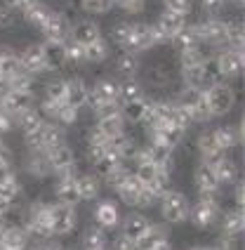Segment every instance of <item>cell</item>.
Masks as SVG:
<instances>
[{"label":"cell","mask_w":245,"mask_h":250,"mask_svg":"<svg viewBox=\"0 0 245 250\" xmlns=\"http://www.w3.org/2000/svg\"><path fill=\"white\" fill-rule=\"evenodd\" d=\"M156 208H158L161 222H163L165 227H179V224L189 222L191 198L184 194V191H179V189L172 187L170 191H165V194L158 198Z\"/></svg>","instance_id":"1"},{"label":"cell","mask_w":245,"mask_h":250,"mask_svg":"<svg viewBox=\"0 0 245 250\" xmlns=\"http://www.w3.org/2000/svg\"><path fill=\"white\" fill-rule=\"evenodd\" d=\"M222 210H224L222 208V194H217V196L198 194V198L191 203L189 222L198 231H212V229H217Z\"/></svg>","instance_id":"2"},{"label":"cell","mask_w":245,"mask_h":250,"mask_svg":"<svg viewBox=\"0 0 245 250\" xmlns=\"http://www.w3.org/2000/svg\"><path fill=\"white\" fill-rule=\"evenodd\" d=\"M205 97L210 104V113L212 118H226L231 116V111L236 109V102H238V90L233 83H219L212 85L205 90Z\"/></svg>","instance_id":"3"},{"label":"cell","mask_w":245,"mask_h":250,"mask_svg":"<svg viewBox=\"0 0 245 250\" xmlns=\"http://www.w3.org/2000/svg\"><path fill=\"white\" fill-rule=\"evenodd\" d=\"M50 224H52V236L55 238L71 236L78 229V208L57 203L50 198Z\"/></svg>","instance_id":"4"},{"label":"cell","mask_w":245,"mask_h":250,"mask_svg":"<svg viewBox=\"0 0 245 250\" xmlns=\"http://www.w3.org/2000/svg\"><path fill=\"white\" fill-rule=\"evenodd\" d=\"M201 42L210 45L212 50H222L229 42V21L219 19V17H203L201 21H196Z\"/></svg>","instance_id":"5"},{"label":"cell","mask_w":245,"mask_h":250,"mask_svg":"<svg viewBox=\"0 0 245 250\" xmlns=\"http://www.w3.org/2000/svg\"><path fill=\"white\" fill-rule=\"evenodd\" d=\"M122 220V212H121V203L116 198H99L95 201L92 206V224L102 227L104 231H118Z\"/></svg>","instance_id":"6"},{"label":"cell","mask_w":245,"mask_h":250,"mask_svg":"<svg viewBox=\"0 0 245 250\" xmlns=\"http://www.w3.org/2000/svg\"><path fill=\"white\" fill-rule=\"evenodd\" d=\"M215 62H217L219 76H222L224 83H236L243 76V66H245L243 50L222 47V50H217V55H215Z\"/></svg>","instance_id":"7"},{"label":"cell","mask_w":245,"mask_h":250,"mask_svg":"<svg viewBox=\"0 0 245 250\" xmlns=\"http://www.w3.org/2000/svg\"><path fill=\"white\" fill-rule=\"evenodd\" d=\"M153 224L146 212H139V210H130V212H125L121 220V227H118V234H122L125 238H130L132 243H137L139 238L144 236L146 231H149V227Z\"/></svg>","instance_id":"8"},{"label":"cell","mask_w":245,"mask_h":250,"mask_svg":"<svg viewBox=\"0 0 245 250\" xmlns=\"http://www.w3.org/2000/svg\"><path fill=\"white\" fill-rule=\"evenodd\" d=\"M45 153H47V161H50V167H52V177L59 175V172L78 167V156H76V149H73L71 142L57 144L52 149H47Z\"/></svg>","instance_id":"9"},{"label":"cell","mask_w":245,"mask_h":250,"mask_svg":"<svg viewBox=\"0 0 245 250\" xmlns=\"http://www.w3.org/2000/svg\"><path fill=\"white\" fill-rule=\"evenodd\" d=\"M24 175H26L31 182L41 184L45 180H52V167H50V161H47V153L45 151H26L24 156Z\"/></svg>","instance_id":"10"},{"label":"cell","mask_w":245,"mask_h":250,"mask_svg":"<svg viewBox=\"0 0 245 250\" xmlns=\"http://www.w3.org/2000/svg\"><path fill=\"white\" fill-rule=\"evenodd\" d=\"M172 64L170 62H153L151 66H146V69H142V73H139V81H142V85L146 87H153V90H163V87H167V85H172Z\"/></svg>","instance_id":"11"},{"label":"cell","mask_w":245,"mask_h":250,"mask_svg":"<svg viewBox=\"0 0 245 250\" xmlns=\"http://www.w3.org/2000/svg\"><path fill=\"white\" fill-rule=\"evenodd\" d=\"M68 38L73 42H78V45H82V47H87V45L97 42L99 38H104V28H102V24L97 19H76L71 24Z\"/></svg>","instance_id":"12"},{"label":"cell","mask_w":245,"mask_h":250,"mask_svg":"<svg viewBox=\"0 0 245 250\" xmlns=\"http://www.w3.org/2000/svg\"><path fill=\"white\" fill-rule=\"evenodd\" d=\"M189 24V19L184 17V14H177V12H167V10H163V12L156 17V21H153V28H156V33L161 36V41H163V45H167V42L172 41L175 36H177L182 28Z\"/></svg>","instance_id":"13"},{"label":"cell","mask_w":245,"mask_h":250,"mask_svg":"<svg viewBox=\"0 0 245 250\" xmlns=\"http://www.w3.org/2000/svg\"><path fill=\"white\" fill-rule=\"evenodd\" d=\"M17 55H19V64H21V69L31 73V76H42V73H47L45 71V59H42V45L41 42H28L24 45L21 50H17Z\"/></svg>","instance_id":"14"},{"label":"cell","mask_w":245,"mask_h":250,"mask_svg":"<svg viewBox=\"0 0 245 250\" xmlns=\"http://www.w3.org/2000/svg\"><path fill=\"white\" fill-rule=\"evenodd\" d=\"M41 33L45 36V41H50V42H66L68 33H71V21L59 10H52L50 17L45 19Z\"/></svg>","instance_id":"15"},{"label":"cell","mask_w":245,"mask_h":250,"mask_svg":"<svg viewBox=\"0 0 245 250\" xmlns=\"http://www.w3.org/2000/svg\"><path fill=\"white\" fill-rule=\"evenodd\" d=\"M113 194H116V201L121 203V206H127V208L132 210L137 203V198H139V194L144 191V187L139 184V180H137L132 172H127L122 180H118L113 187Z\"/></svg>","instance_id":"16"},{"label":"cell","mask_w":245,"mask_h":250,"mask_svg":"<svg viewBox=\"0 0 245 250\" xmlns=\"http://www.w3.org/2000/svg\"><path fill=\"white\" fill-rule=\"evenodd\" d=\"M0 201L7 206H19V201H24V182L14 170L0 172Z\"/></svg>","instance_id":"17"},{"label":"cell","mask_w":245,"mask_h":250,"mask_svg":"<svg viewBox=\"0 0 245 250\" xmlns=\"http://www.w3.org/2000/svg\"><path fill=\"white\" fill-rule=\"evenodd\" d=\"M193 184H196L198 194H205V196H217L224 191L217 180V175H215V170L210 166H205V163H201V161H198V166L193 167Z\"/></svg>","instance_id":"18"},{"label":"cell","mask_w":245,"mask_h":250,"mask_svg":"<svg viewBox=\"0 0 245 250\" xmlns=\"http://www.w3.org/2000/svg\"><path fill=\"white\" fill-rule=\"evenodd\" d=\"M76 189H78V196H81V203H95V201L102 198L104 182L92 172H78L76 175Z\"/></svg>","instance_id":"19"},{"label":"cell","mask_w":245,"mask_h":250,"mask_svg":"<svg viewBox=\"0 0 245 250\" xmlns=\"http://www.w3.org/2000/svg\"><path fill=\"white\" fill-rule=\"evenodd\" d=\"M243 227H245L243 208H224L222 210V217H219V224H217L222 236L241 238L243 236Z\"/></svg>","instance_id":"20"},{"label":"cell","mask_w":245,"mask_h":250,"mask_svg":"<svg viewBox=\"0 0 245 250\" xmlns=\"http://www.w3.org/2000/svg\"><path fill=\"white\" fill-rule=\"evenodd\" d=\"M90 99V83L82 76H68L66 78V104L73 109H85Z\"/></svg>","instance_id":"21"},{"label":"cell","mask_w":245,"mask_h":250,"mask_svg":"<svg viewBox=\"0 0 245 250\" xmlns=\"http://www.w3.org/2000/svg\"><path fill=\"white\" fill-rule=\"evenodd\" d=\"M38 104V95L33 90H7L5 95V102H2V109L7 113H19L24 109H31Z\"/></svg>","instance_id":"22"},{"label":"cell","mask_w":245,"mask_h":250,"mask_svg":"<svg viewBox=\"0 0 245 250\" xmlns=\"http://www.w3.org/2000/svg\"><path fill=\"white\" fill-rule=\"evenodd\" d=\"M42 59H45V71L57 73V71L66 69V52H64V42H50L42 41Z\"/></svg>","instance_id":"23"},{"label":"cell","mask_w":245,"mask_h":250,"mask_svg":"<svg viewBox=\"0 0 245 250\" xmlns=\"http://www.w3.org/2000/svg\"><path fill=\"white\" fill-rule=\"evenodd\" d=\"M149 102L151 99L144 95V97H137V99H130V102H122L118 106L121 111L122 121L127 125H142V121L146 118V111H149Z\"/></svg>","instance_id":"24"},{"label":"cell","mask_w":245,"mask_h":250,"mask_svg":"<svg viewBox=\"0 0 245 250\" xmlns=\"http://www.w3.org/2000/svg\"><path fill=\"white\" fill-rule=\"evenodd\" d=\"M212 170H215V175H217L222 189H224V187H231L236 180H241V161L233 158V153H226L219 163L212 166Z\"/></svg>","instance_id":"25"},{"label":"cell","mask_w":245,"mask_h":250,"mask_svg":"<svg viewBox=\"0 0 245 250\" xmlns=\"http://www.w3.org/2000/svg\"><path fill=\"white\" fill-rule=\"evenodd\" d=\"M21 64H19V55L10 45H0V83H10L17 73H21Z\"/></svg>","instance_id":"26"},{"label":"cell","mask_w":245,"mask_h":250,"mask_svg":"<svg viewBox=\"0 0 245 250\" xmlns=\"http://www.w3.org/2000/svg\"><path fill=\"white\" fill-rule=\"evenodd\" d=\"M92 123H95V127L106 139L121 137V135H125V132H127V123L122 121L121 111H113V113H106V116H99V118H95Z\"/></svg>","instance_id":"27"},{"label":"cell","mask_w":245,"mask_h":250,"mask_svg":"<svg viewBox=\"0 0 245 250\" xmlns=\"http://www.w3.org/2000/svg\"><path fill=\"white\" fill-rule=\"evenodd\" d=\"M144 69L142 55H132V52H121L113 59V71L121 78H139V73Z\"/></svg>","instance_id":"28"},{"label":"cell","mask_w":245,"mask_h":250,"mask_svg":"<svg viewBox=\"0 0 245 250\" xmlns=\"http://www.w3.org/2000/svg\"><path fill=\"white\" fill-rule=\"evenodd\" d=\"M170 241V231L163 222H153L149 227V231L135 243V250H156L158 246H163Z\"/></svg>","instance_id":"29"},{"label":"cell","mask_w":245,"mask_h":250,"mask_svg":"<svg viewBox=\"0 0 245 250\" xmlns=\"http://www.w3.org/2000/svg\"><path fill=\"white\" fill-rule=\"evenodd\" d=\"M109 238L111 234L104 231L102 227L97 224H87L85 231H82V246L81 250H106L109 248Z\"/></svg>","instance_id":"30"},{"label":"cell","mask_w":245,"mask_h":250,"mask_svg":"<svg viewBox=\"0 0 245 250\" xmlns=\"http://www.w3.org/2000/svg\"><path fill=\"white\" fill-rule=\"evenodd\" d=\"M167 45H172V50H175L177 55L184 52V50H191V47H198V45H201V36H198L196 21H193V24H186Z\"/></svg>","instance_id":"31"},{"label":"cell","mask_w":245,"mask_h":250,"mask_svg":"<svg viewBox=\"0 0 245 250\" xmlns=\"http://www.w3.org/2000/svg\"><path fill=\"white\" fill-rule=\"evenodd\" d=\"M52 10H55V7H50L45 0H36V2H33L28 10H24V12H21V19L26 21L28 26H33V28H38V31H41L42 24H45V19L50 17V12H52Z\"/></svg>","instance_id":"32"},{"label":"cell","mask_w":245,"mask_h":250,"mask_svg":"<svg viewBox=\"0 0 245 250\" xmlns=\"http://www.w3.org/2000/svg\"><path fill=\"white\" fill-rule=\"evenodd\" d=\"M45 102L64 104L66 102V78L64 76H52L47 83H42V97Z\"/></svg>","instance_id":"33"},{"label":"cell","mask_w":245,"mask_h":250,"mask_svg":"<svg viewBox=\"0 0 245 250\" xmlns=\"http://www.w3.org/2000/svg\"><path fill=\"white\" fill-rule=\"evenodd\" d=\"M12 118H14V130H19L21 135L28 132V130H36L41 123H45L41 111H38V106H31V109H24V111L14 113Z\"/></svg>","instance_id":"34"},{"label":"cell","mask_w":245,"mask_h":250,"mask_svg":"<svg viewBox=\"0 0 245 250\" xmlns=\"http://www.w3.org/2000/svg\"><path fill=\"white\" fill-rule=\"evenodd\" d=\"M146 95V87L142 85L139 78H118V99L122 102H130V99L144 97Z\"/></svg>","instance_id":"35"},{"label":"cell","mask_w":245,"mask_h":250,"mask_svg":"<svg viewBox=\"0 0 245 250\" xmlns=\"http://www.w3.org/2000/svg\"><path fill=\"white\" fill-rule=\"evenodd\" d=\"M111 57V45L106 38H99L97 42L92 45H87L85 47V64H104V62H109Z\"/></svg>","instance_id":"36"},{"label":"cell","mask_w":245,"mask_h":250,"mask_svg":"<svg viewBox=\"0 0 245 250\" xmlns=\"http://www.w3.org/2000/svg\"><path fill=\"white\" fill-rule=\"evenodd\" d=\"M64 52H66V69L68 66L71 69H78V66L85 64V47L78 45V42H73L71 38L64 42Z\"/></svg>","instance_id":"37"},{"label":"cell","mask_w":245,"mask_h":250,"mask_svg":"<svg viewBox=\"0 0 245 250\" xmlns=\"http://www.w3.org/2000/svg\"><path fill=\"white\" fill-rule=\"evenodd\" d=\"M113 10V0H81V12L92 14V17H102Z\"/></svg>","instance_id":"38"},{"label":"cell","mask_w":245,"mask_h":250,"mask_svg":"<svg viewBox=\"0 0 245 250\" xmlns=\"http://www.w3.org/2000/svg\"><path fill=\"white\" fill-rule=\"evenodd\" d=\"M14 163H17V156H14V149L10 146V142L5 137H0V172H7V170H14Z\"/></svg>","instance_id":"39"},{"label":"cell","mask_w":245,"mask_h":250,"mask_svg":"<svg viewBox=\"0 0 245 250\" xmlns=\"http://www.w3.org/2000/svg\"><path fill=\"white\" fill-rule=\"evenodd\" d=\"M161 2H163V10L167 12H177L184 17L193 12V0H161Z\"/></svg>","instance_id":"40"},{"label":"cell","mask_w":245,"mask_h":250,"mask_svg":"<svg viewBox=\"0 0 245 250\" xmlns=\"http://www.w3.org/2000/svg\"><path fill=\"white\" fill-rule=\"evenodd\" d=\"M113 7H118L127 14H139L146 7V0H113Z\"/></svg>","instance_id":"41"},{"label":"cell","mask_w":245,"mask_h":250,"mask_svg":"<svg viewBox=\"0 0 245 250\" xmlns=\"http://www.w3.org/2000/svg\"><path fill=\"white\" fill-rule=\"evenodd\" d=\"M226 7V0H201V10L205 17H217Z\"/></svg>","instance_id":"42"},{"label":"cell","mask_w":245,"mask_h":250,"mask_svg":"<svg viewBox=\"0 0 245 250\" xmlns=\"http://www.w3.org/2000/svg\"><path fill=\"white\" fill-rule=\"evenodd\" d=\"M106 250H135V243L130 241V238H125L122 234H113V236L109 238V248Z\"/></svg>","instance_id":"43"},{"label":"cell","mask_w":245,"mask_h":250,"mask_svg":"<svg viewBox=\"0 0 245 250\" xmlns=\"http://www.w3.org/2000/svg\"><path fill=\"white\" fill-rule=\"evenodd\" d=\"M17 12H12V10H7V7H2L0 5V31H10V28L17 26Z\"/></svg>","instance_id":"44"},{"label":"cell","mask_w":245,"mask_h":250,"mask_svg":"<svg viewBox=\"0 0 245 250\" xmlns=\"http://www.w3.org/2000/svg\"><path fill=\"white\" fill-rule=\"evenodd\" d=\"M10 132H14V118L0 106V137H7Z\"/></svg>","instance_id":"45"},{"label":"cell","mask_w":245,"mask_h":250,"mask_svg":"<svg viewBox=\"0 0 245 250\" xmlns=\"http://www.w3.org/2000/svg\"><path fill=\"white\" fill-rule=\"evenodd\" d=\"M33 2H36V0H0L2 7H7V10H12V12H17V14H21L24 10H28Z\"/></svg>","instance_id":"46"},{"label":"cell","mask_w":245,"mask_h":250,"mask_svg":"<svg viewBox=\"0 0 245 250\" xmlns=\"http://www.w3.org/2000/svg\"><path fill=\"white\" fill-rule=\"evenodd\" d=\"M186 250H217V248H215V246L210 243V246H189Z\"/></svg>","instance_id":"47"},{"label":"cell","mask_w":245,"mask_h":250,"mask_svg":"<svg viewBox=\"0 0 245 250\" xmlns=\"http://www.w3.org/2000/svg\"><path fill=\"white\" fill-rule=\"evenodd\" d=\"M156 250H175V248H172V243L167 241V243H163V246H158V248H156Z\"/></svg>","instance_id":"48"},{"label":"cell","mask_w":245,"mask_h":250,"mask_svg":"<svg viewBox=\"0 0 245 250\" xmlns=\"http://www.w3.org/2000/svg\"><path fill=\"white\" fill-rule=\"evenodd\" d=\"M226 2H233L236 7H243V2H245V0H226Z\"/></svg>","instance_id":"49"}]
</instances>
